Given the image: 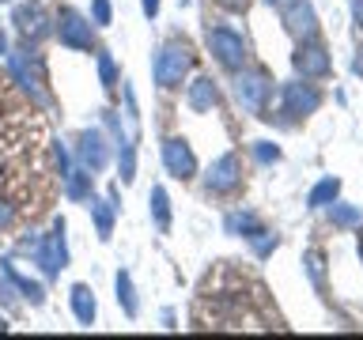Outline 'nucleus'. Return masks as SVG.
<instances>
[{
  "label": "nucleus",
  "mask_w": 363,
  "mask_h": 340,
  "mask_svg": "<svg viewBox=\"0 0 363 340\" xmlns=\"http://www.w3.org/2000/svg\"><path fill=\"white\" fill-rule=\"evenodd\" d=\"M208 45H212V53L220 57V64L227 68H242L246 64V42L238 38L235 30H208Z\"/></svg>",
  "instance_id": "f257e3e1"
},
{
  "label": "nucleus",
  "mask_w": 363,
  "mask_h": 340,
  "mask_svg": "<svg viewBox=\"0 0 363 340\" xmlns=\"http://www.w3.org/2000/svg\"><path fill=\"white\" fill-rule=\"evenodd\" d=\"M186 72H189V53L182 50V45H167V50L159 53V61H155V79L163 87H178Z\"/></svg>",
  "instance_id": "f03ea898"
},
{
  "label": "nucleus",
  "mask_w": 363,
  "mask_h": 340,
  "mask_svg": "<svg viewBox=\"0 0 363 340\" xmlns=\"http://www.w3.org/2000/svg\"><path fill=\"white\" fill-rule=\"evenodd\" d=\"M284 23H288V30L299 34V38H314V30H318L314 8L306 4V0H288V4H284Z\"/></svg>",
  "instance_id": "7ed1b4c3"
},
{
  "label": "nucleus",
  "mask_w": 363,
  "mask_h": 340,
  "mask_svg": "<svg viewBox=\"0 0 363 340\" xmlns=\"http://www.w3.org/2000/svg\"><path fill=\"white\" fill-rule=\"evenodd\" d=\"M163 159H167V166H170L174 178H189L193 170H197V159H193V152L182 140H167L163 144Z\"/></svg>",
  "instance_id": "20e7f679"
},
{
  "label": "nucleus",
  "mask_w": 363,
  "mask_h": 340,
  "mask_svg": "<svg viewBox=\"0 0 363 340\" xmlns=\"http://www.w3.org/2000/svg\"><path fill=\"white\" fill-rule=\"evenodd\" d=\"M318 91L306 87V84H288V91H284V106H288V113H295V118H303V113H314L318 110Z\"/></svg>",
  "instance_id": "39448f33"
},
{
  "label": "nucleus",
  "mask_w": 363,
  "mask_h": 340,
  "mask_svg": "<svg viewBox=\"0 0 363 340\" xmlns=\"http://www.w3.org/2000/svg\"><path fill=\"white\" fill-rule=\"evenodd\" d=\"M61 42L72 45V50H91V23H84L76 11H65L61 16Z\"/></svg>",
  "instance_id": "423d86ee"
},
{
  "label": "nucleus",
  "mask_w": 363,
  "mask_h": 340,
  "mask_svg": "<svg viewBox=\"0 0 363 340\" xmlns=\"http://www.w3.org/2000/svg\"><path fill=\"white\" fill-rule=\"evenodd\" d=\"M295 72L325 76L329 72V53L322 50V45H299V53H295Z\"/></svg>",
  "instance_id": "0eeeda50"
},
{
  "label": "nucleus",
  "mask_w": 363,
  "mask_h": 340,
  "mask_svg": "<svg viewBox=\"0 0 363 340\" xmlns=\"http://www.w3.org/2000/svg\"><path fill=\"white\" fill-rule=\"evenodd\" d=\"M235 181H238V159L235 155H223L220 163L212 166V174H208V189L227 193V189H235Z\"/></svg>",
  "instance_id": "6e6552de"
},
{
  "label": "nucleus",
  "mask_w": 363,
  "mask_h": 340,
  "mask_svg": "<svg viewBox=\"0 0 363 340\" xmlns=\"http://www.w3.org/2000/svg\"><path fill=\"white\" fill-rule=\"evenodd\" d=\"M238 98H242L246 110H261V98H265V79H261V76L238 79Z\"/></svg>",
  "instance_id": "1a4fd4ad"
},
{
  "label": "nucleus",
  "mask_w": 363,
  "mask_h": 340,
  "mask_svg": "<svg viewBox=\"0 0 363 340\" xmlns=\"http://www.w3.org/2000/svg\"><path fill=\"white\" fill-rule=\"evenodd\" d=\"M16 23L23 27V34H30V38H38V34L45 30V27H42V11H38V4H23V8L16 11Z\"/></svg>",
  "instance_id": "9d476101"
},
{
  "label": "nucleus",
  "mask_w": 363,
  "mask_h": 340,
  "mask_svg": "<svg viewBox=\"0 0 363 340\" xmlns=\"http://www.w3.org/2000/svg\"><path fill=\"white\" fill-rule=\"evenodd\" d=\"M72 306H76V317H79L84 325L95 322V299H91L87 288H72Z\"/></svg>",
  "instance_id": "9b49d317"
},
{
  "label": "nucleus",
  "mask_w": 363,
  "mask_h": 340,
  "mask_svg": "<svg viewBox=\"0 0 363 340\" xmlns=\"http://www.w3.org/2000/svg\"><path fill=\"white\" fill-rule=\"evenodd\" d=\"M189 102H193V110H208L212 102H216V87H212V79H197L189 91Z\"/></svg>",
  "instance_id": "f8f14e48"
},
{
  "label": "nucleus",
  "mask_w": 363,
  "mask_h": 340,
  "mask_svg": "<svg viewBox=\"0 0 363 340\" xmlns=\"http://www.w3.org/2000/svg\"><path fill=\"white\" fill-rule=\"evenodd\" d=\"M84 159H87V163L95 166V170L106 163V152H102V140H99L95 132H87V136H84Z\"/></svg>",
  "instance_id": "ddd939ff"
},
{
  "label": "nucleus",
  "mask_w": 363,
  "mask_h": 340,
  "mask_svg": "<svg viewBox=\"0 0 363 340\" xmlns=\"http://www.w3.org/2000/svg\"><path fill=\"white\" fill-rule=\"evenodd\" d=\"M337 193H340V181H337V178H325V181H318V186H314L311 204H314V208H318V204H329Z\"/></svg>",
  "instance_id": "4468645a"
},
{
  "label": "nucleus",
  "mask_w": 363,
  "mask_h": 340,
  "mask_svg": "<svg viewBox=\"0 0 363 340\" xmlns=\"http://www.w3.org/2000/svg\"><path fill=\"white\" fill-rule=\"evenodd\" d=\"M333 223H340V227H356V223H359V212L348 208V204H333Z\"/></svg>",
  "instance_id": "2eb2a0df"
},
{
  "label": "nucleus",
  "mask_w": 363,
  "mask_h": 340,
  "mask_svg": "<svg viewBox=\"0 0 363 340\" xmlns=\"http://www.w3.org/2000/svg\"><path fill=\"white\" fill-rule=\"evenodd\" d=\"M152 208H155V220H159V227H163V231H167V223H170V212H167V193L163 189H155L152 193Z\"/></svg>",
  "instance_id": "dca6fc26"
},
{
  "label": "nucleus",
  "mask_w": 363,
  "mask_h": 340,
  "mask_svg": "<svg viewBox=\"0 0 363 340\" xmlns=\"http://www.w3.org/2000/svg\"><path fill=\"white\" fill-rule=\"evenodd\" d=\"M118 291H121V299H125V310H136V306H133V291H129V276H118Z\"/></svg>",
  "instance_id": "f3484780"
},
{
  "label": "nucleus",
  "mask_w": 363,
  "mask_h": 340,
  "mask_svg": "<svg viewBox=\"0 0 363 340\" xmlns=\"http://www.w3.org/2000/svg\"><path fill=\"white\" fill-rule=\"evenodd\" d=\"M99 64H102V79H106V87H113V61H110L106 53H102V61H99Z\"/></svg>",
  "instance_id": "a211bd4d"
},
{
  "label": "nucleus",
  "mask_w": 363,
  "mask_h": 340,
  "mask_svg": "<svg viewBox=\"0 0 363 340\" xmlns=\"http://www.w3.org/2000/svg\"><path fill=\"white\" fill-rule=\"evenodd\" d=\"M306 265H311V276H314V280H322V257L311 254V257H306Z\"/></svg>",
  "instance_id": "6ab92c4d"
},
{
  "label": "nucleus",
  "mask_w": 363,
  "mask_h": 340,
  "mask_svg": "<svg viewBox=\"0 0 363 340\" xmlns=\"http://www.w3.org/2000/svg\"><path fill=\"white\" fill-rule=\"evenodd\" d=\"M95 16H99V23H110V4L106 0H95Z\"/></svg>",
  "instance_id": "aec40b11"
},
{
  "label": "nucleus",
  "mask_w": 363,
  "mask_h": 340,
  "mask_svg": "<svg viewBox=\"0 0 363 340\" xmlns=\"http://www.w3.org/2000/svg\"><path fill=\"white\" fill-rule=\"evenodd\" d=\"M280 152H277V147H269V144H261L257 147V159H265V163H269V159H277Z\"/></svg>",
  "instance_id": "412c9836"
},
{
  "label": "nucleus",
  "mask_w": 363,
  "mask_h": 340,
  "mask_svg": "<svg viewBox=\"0 0 363 340\" xmlns=\"http://www.w3.org/2000/svg\"><path fill=\"white\" fill-rule=\"evenodd\" d=\"M352 16H356V23L363 27V0H352Z\"/></svg>",
  "instance_id": "4be33fe9"
},
{
  "label": "nucleus",
  "mask_w": 363,
  "mask_h": 340,
  "mask_svg": "<svg viewBox=\"0 0 363 340\" xmlns=\"http://www.w3.org/2000/svg\"><path fill=\"white\" fill-rule=\"evenodd\" d=\"M352 68H356V72L363 76V45H359V53H356V61H352Z\"/></svg>",
  "instance_id": "5701e85b"
},
{
  "label": "nucleus",
  "mask_w": 363,
  "mask_h": 340,
  "mask_svg": "<svg viewBox=\"0 0 363 340\" xmlns=\"http://www.w3.org/2000/svg\"><path fill=\"white\" fill-rule=\"evenodd\" d=\"M144 11H147V16H155V11H159V0H144Z\"/></svg>",
  "instance_id": "b1692460"
},
{
  "label": "nucleus",
  "mask_w": 363,
  "mask_h": 340,
  "mask_svg": "<svg viewBox=\"0 0 363 340\" xmlns=\"http://www.w3.org/2000/svg\"><path fill=\"white\" fill-rule=\"evenodd\" d=\"M0 53H4V34H0Z\"/></svg>",
  "instance_id": "393cba45"
},
{
  "label": "nucleus",
  "mask_w": 363,
  "mask_h": 340,
  "mask_svg": "<svg viewBox=\"0 0 363 340\" xmlns=\"http://www.w3.org/2000/svg\"><path fill=\"white\" fill-rule=\"evenodd\" d=\"M359 257H363V234H359Z\"/></svg>",
  "instance_id": "a878e982"
},
{
  "label": "nucleus",
  "mask_w": 363,
  "mask_h": 340,
  "mask_svg": "<svg viewBox=\"0 0 363 340\" xmlns=\"http://www.w3.org/2000/svg\"><path fill=\"white\" fill-rule=\"evenodd\" d=\"M272 4H280V8H284V4H288V0H272Z\"/></svg>",
  "instance_id": "bb28decb"
},
{
  "label": "nucleus",
  "mask_w": 363,
  "mask_h": 340,
  "mask_svg": "<svg viewBox=\"0 0 363 340\" xmlns=\"http://www.w3.org/2000/svg\"><path fill=\"white\" fill-rule=\"evenodd\" d=\"M0 329H4V317H0Z\"/></svg>",
  "instance_id": "cd10ccee"
}]
</instances>
